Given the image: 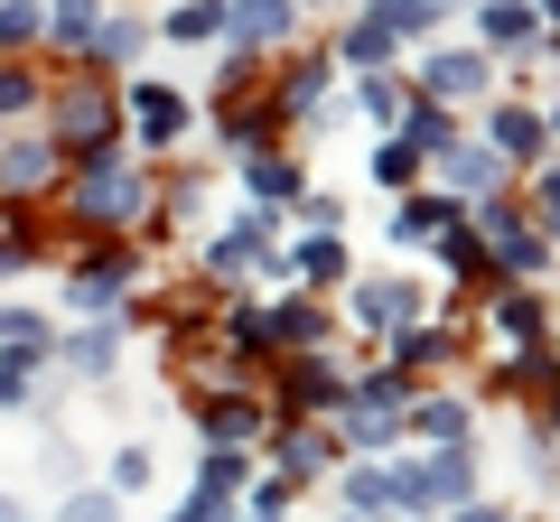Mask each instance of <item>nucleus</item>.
<instances>
[{
  "label": "nucleus",
  "mask_w": 560,
  "mask_h": 522,
  "mask_svg": "<svg viewBox=\"0 0 560 522\" xmlns=\"http://www.w3.org/2000/svg\"><path fill=\"white\" fill-rule=\"evenodd\" d=\"M66 224H75L84 242H121L150 224V205H160V187H150V168L131 159V150H94V159L66 168Z\"/></svg>",
  "instance_id": "nucleus-1"
},
{
  "label": "nucleus",
  "mask_w": 560,
  "mask_h": 522,
  "mask_svg": "<svg viewBox=\"0 0 560 522\" xmlns=\"http://www.w3.org/2000/svg\"><path fill=\"white\" fill-rule=\"evenodd\" d=\"M38 131L66 150V168L94 159V150H121V94L94 84V75H75V84H57V103H38Z\"/></svg>",
  "instance_id": "nucleus-2"
},
{
  "label": "nucleus",
  "mask_w": 560,
  "mask_h": 522,
  "mask_svg": "<svg viewBox=\"0 0 560 522\" xmlns=\"http://www.w3.org/2000/svg\"><path fill=\"white\" fill-rule=\"evenodd\" d=\"M140 289V242H84L75 261H66V318H121V299Z\"/></svg>",
  "instance_id": "nucleus-3"
},
{
  "label": "nucleus",
  "mask_w": 560,
  "mask_h": 522,
  "mask_svg": "<svg viewBox=\"0 0 560 522\" xmlns=\"http://www.w3.org/2000/svg\"><path fill=\"white\" fill-rule=\"evenodd\" d=\"M401 411H411V382L401 373H364V382H346V402H337V448L346 458H383V448L401 439Z\"/></svg>",
  "instance_id": "nucleus-4"
},
{
  "label": "nucleus",
  "mask_w": 560,
  "mask_h": 522,
  "mask_svg": "<svg viewBox=\"0 0 560 522\" xmlns=\"http://www.w3.org/2000/svg\"><path fill=\"white\" fill-rule=\"evenodd\" d=\"M393 476V513H440V503H477V458L467 448H430V458H401L383 466Z\"/></svg>",
  "instance_id": "nucleus-5"
},
{
  "label": "nucleus",
  "mask_w": 560,
  "mask_h": 522,
  "mask_svg": "<svg viewBox=\"0 0 560 522\" xmlns=\"http://www.w3.org/2000/svg\"><path fill=\"white\" fill-rule=\"evenodd\" d=\"M206 281H253V271H290L280 261V215H261V205H243V215H224L215 234H206Z\"/></svg>",
  "instance_id": "nucleus-6"
},
{
  "label": "nucleus",
  "mask_w": 560,
  "mask_h": 522,
  "mask_svg": "<svg viewBox=\"0 0 560 522\" xmlns=\"http://www.w3.org/2000/svg\"><path fill=\"white\" fill-rule=\"evenodd\" d=\"M66 187V150L47 141L38 121H20V131H0V205H38Z\"/></svg>",
  "instance_id": "nucleus-7"
},
{
  "label": "nucleus",
  "mask_w": 560,
  "mask_h": 522,
  "mask_svg": "<svg viewBox=\"0 0 560 522\" xmlns=\"http://www.w3.org/2000/svg\"><path fill=\"white\" fill-rule=\"evenodd\" d=\"M121 112H131V141L140 150H178L187 121H197V103H187L178 84H160V75H121Z\"/></svg>",
  "instance_id": "nucleus-8"
},
{
  "label": "nucleus",
  "mask_w": 560,
  "mask_h": 522,
  "mask_svg": "<svg viewBox=\"0 0 560 522\" xmlns=\"http://www.w3.org/2000/svg\"><path fill=\"white\" fill-rule=\"evenodd\" d=\"M57 373L75 392H103L121 373V318H84V327H57Z\"/></svg>",
  "instance_id": "nucleus-9"
},
{
  "label": "nucleus",
  "mask_w": 560,
  "mask_h": 522,
  "mask_svg": "<svg viewBox=\"0 0 560 522\" xmlns=\"http://www.w3.org/2000/svg\"><path fill=\"white\" fill-rule=\"evenodd\" d=\"M300 38V0H224V47H234L243 66L261 57V47H290Z\"/></svg>",
  "instance_id": "nucleus-10"
},
{
  "label": "nucleus",
  "mask_w": 560,
  "mask_h": 522,
  "mask_svg": "<svg viewBox=\"0 0 560 522\" xmlns=\"http://www.w3.org/2000/svg\"><path fill=\"white\" fill-rule=\"evenodd\" d=\"M346 364H327V355H290L280 364V402L300 411V420H337V402H346Z\"/></svg>",
  "instance_id": "nucleus-11"
},
{
  "label": "nucleus",
  "mask_w": 560,
  "mask_h": 522,
  "mask_svg": "<svg viewBox=\"0 0 560 522\" xmlns=\"http://www.w3.org/2000/svg\"><path fill=\"white\" fill-rule=\"evenodd\" d=\"M261 392H197V439L206 448H253L261 439Z\"/></svg>",
  "instance_id": "nucleus-12"
},
{
  "label": "nucleus",
  "mask_w": 560,
  "mask_h": 522,
  "mask_svg": "<svg viewBox=\"0 0 560 522\" xmlns=\"http://www.w3.org/2000/svg\"><path fill=\"white\" fill-rule=\"evenodd\" d=\"M271 458H280L290 485H308V476H327V466H346V448H337L327 420H290V429H271Z\"/></svg>",
  "instance_id": "nucleus-13"
},
{
  "label": "nucleus",
  "mask_w": 560,
  "mask_h": 522,
  "mask_svg": "<svg viewBox=\"0 0 560 522\" xmlns=\"http://www.w3.org/2000/svg\"><path fill=\"white\" fill-rule=\"evenodd\" d=\"M467 234H477L486 252L504 261V271H541V261H551V242H541V224H523V215H504V205H486V215L467 224Z\"/></svg>",
  "instance_id": "nucleus-14"
},
{
  "label": "nucleus",
  "mask_w": 560,
  "mask_h": 522,
  "mask_svg": "<svg viewBox=\"0 0 560 522\" xmlns=\"http://www.w3.org/2000/svg\"><path fill=\"white\" fill-rule=\"evenodd\" d=\"M57 355H0V411L10 420H47V402H57Z\"/></svg>",
  "instance_id": "nucleus-15"
},
{
  "label": "nucleus",
  "mask_w": 560,
  "mask_h": 522,
  "mask_svg": "<svg viewBox=\"0 0 560 522\" xmlns=\"http://www.w3.org/2000/svg\"><path fill=\"white\" fill-rule=\"evenodd\" d=\"M467 429H477V411L458 392H411V411H401V439H430V448H467Z\"/></svg>",
  "instance_id": "nucleus-16"
},
{
  "label": "nucleus",
  "mask_w": 560,
  "mask_h": 522,
  "mask_svg": "<svg viewBox=\"0 0 560 522\" xmlns=\"http://www.w3.org/2000/svg\"><path fill=\"white\" fill-rule=\"evenodd\" d=\"M486 84H495V75H486L477 47H440V57H420V94H430V103H467V94H486Z\"/></svg>",
  "instance_id": "nucleus-17"
},
{
  "label": "nucleus",
  "mask_w": 560,
  "mask_h": 522,
  "mask_svg": "<svg viewBox=\"0 0 560 522\" xmlns=\"http://www.w3.org/2000/svg\"><path fill=\"white\" fill-rule=\"evenodd\" d=\"M355 327H374V336L420 327V289L411 281H355Z\"/></svg>",
  "instance_id": "nucleus-18"
},
{
  "label": "nucleus",
  "mask_w": 560,
  "mask_h": 522,
  "mask_svg": "<svg viewBox=\"0 0 560 522\" xmlns=\"http://www.w3.org/2000/svg\"><path fill=\"white\" fill-rule=\"evenodd\" d=\"M243 197H253L261 215H280V205H300V197H308V178H300V159H280V150H253V159H243Z\"/></svg>",
  "instance_id": "nucleus-19"
},
{
  "label": "nucleus",
  "mask_w": 560,
  "mask_h": 522,
  "mask_svg": "<svg viewBox=\"0 0 560 522\" xmlns=\"http://www.w3.org/2000/svg\"><path fill=\"white\" fill-rule=\"evenodd\" d=\"M327 75H337V57H300L280 75V94H271V121H318L327 112Z\"/></svg>",
  "instance_id": "nucleus-20"
},
{
  "label": "nucleus",
  "mask_w": 560,
  "mask_h": 522,
  "mask_svg": "<svg viewBox=\"0 0 560 522\" xmlns=\"http://www.w3.org/2000/svg\"><path fill=\"white\" fill-rule=\"evenodd\" d=\"M150 38H160L150 20H131V10H103V28H94V47H84V57H103L113 75H140V57H150Z\"/></svg>",
  "instance_id": "nucleus-21"
},
{
  "label": "nucleus",
  "mask_w": 560,
  "mask_h": 522,
  "mask_svg": "<svg viewBox=\"0 0 560 522\" xmlns=\"http://www.w3.org/2000/svg\"><path fill=\"white\" fill-rule=\"evenodd\" d=\"M467 224V205L458 197H401V215H393V242L411 252V242H448Z\"/></svg>",
  "instance_id": "nucleus-22"
},
{
  "label": "nucleus",
  "mask_w": 560,
  "mask_h": 522,
  "mask_svg": "<svg viewBox=\"0 0 560 522\" xmlns=\"http://www.w3.org/2000/svg\"><path fill=\"white\" fill-rule=\"evenodd\" d=\"M541 141H551V121L523 112V103H495V112H486V150H495V159H533Z\"/></svg>",
  "instance_id": "nucleus-23"
},
{
  "label": "nucleus",
  "mask_w": 560,
  "mask_h": 522,
  "mask_svg": "<svg viewBox=\"0 0 560 522\" xmlns=\"http://www.w3.org/2000/svg\"><path fill=\"white\" fill-rule=\"evenodd\" d=\"M393 141H411L420 159H448V150H458V121H448V103L420 94V103H401V131H393Z\"/></svg>",
  "instance_id": "nucleus-24"
},
{
  "label": "nucleus",
  "mask_w": 560,
  "mask_h": 522,
  "mask_svg": "<svg viewBox=\"0 0 560 522\" xmlns=\"http://www.w3.org/2000/svg\"><path fill=\"white\" fill-rule=\"evenodd\" d=\"M160 38L168 47H224V0H178L160 20Z\"/></svg>",
  "instance_id": "nucleus-25"
},
{
  "label": "nucleus",
  "mask_w": 560,
  "mask_h": 522,
  "mask_svg": "<svg viewBox=\"0 0 560 522\" xmlns=\"http://www.w3.org/2000/svg\"><path fill=\"white\" fill-rule=\"evenodd\" d=\"M393 47H401V38H393V28L374 20V10L337 28V57H346V66H364V75H383V66H393Z\"/></svg>",
  "instance_id": "nucleus-26"
},
{
  "label": "nucleus",
  "mask_w": 560,
  "mask_h": 522,
  "mask_svg": "<svg viewBox=\"0 0 560 522\" xmlns=\"http://www.w3.org/2000/svg\"><path fill=\"white\" fill-rule=\"evenodd\" d=\"M440 178L458 187V197H495L504 159H495V150H486V141H458V150H448V159H440Z\"/></svg>",
  "instance_id": "nucleus-27"
},
{
  "label": "nucleus",
  "mask_w": 560,
  "mask_h": 522,
  "mask_svg": "<svg viewBox=\"0 0 560 522\" xmlns=\"http://www.w3.org/2000/svg\"><path fill=\"white\" fill-rule=\"evenodd\" d=\"M103 28V0H47V47H66V57H84Z\"/></svg>",
  "instance_id": "nucleus-28"
},
{
  "label": "nucleus",
  "mask_w": 560,
  "mask_h": 522,
  "mask_svg": "<svg viewBox=\"0 0 560 522\" xmlns=\"http://www.w3.org/2000/svg\"><path fill=\"white\" fill-rule=\"evenodd\" d=\"M187 485H206V495H253V458H243V448H197V476Z\"/></svg>",
  "instance_id": "nucleus-29"
},
{
  "label": "nucleus",
  "mask_w": 560,
  "mask_h": 522,
  "mask_svg": "<svg viewBox=\"0 0 560 522\" xmlns=\"http://www.w3.org/2000/svg\"><path fill=\"white\" fill-rule=\"evenodd\" d=\"M38 476H47V495H75V485H94V476H84V448L66 439V429H38Z\"/></svg>",
  "instance_id": "nucleus-30"
},
{
  "label": "nucleus",
  "mask_w": 560,
  "mask_h": 522,
  "mask_svg": "<svg viewBox=\"0 0 560 522\" xmlns=\"http://www.w3.org/2000/svg\"><path fill=\"white\" fill-rule=\"evenodd\" d=\"M280 261H290L300 281H346V234H300Z\"/></svg>",
  "instance_id": "nucleus-31"
},
{
  "label": "nucleus",
  "mask_w": 560,
  "mask_h": 522,
  "mask_svg": "<svg viewBox=\"0 0 560 522\" xmlns=\"http://www.w3.org/2000/svg\"><path fill=\"white\" fill-rule=\"evenodd\" d=\"M346 513H355V522L393 513V476H383L374 458H346Z\"/></svg>",
  "instance_id": "nucleus-32"
},
{
  "label": "nucleus",
  "mask_w": 560,
  "mask_h": 522,
  "mask_svg": "<svg viewBox=\"0 0 560 522\" xmlns=\"http://www.w3.org/2000/svg\"><path fill=\"white\" fill-rule=\"evenodd\" d=\"M47 47V0H0V57Z\"/></svg>",
  "instance_id": "nucleus-33"
},
{
  "label": "nucleus",
  "mask_w": 560,
  "mask_h": 522,
  "mask_svg": "<svg viewBox=\"0 0 560 522\" xmlns=\"http://www.w3.org/2000/svg\"><path fill=\"white\" fill-rule=\"evenodd\" d=\"M38 112V66L28 57H0V131H20Z\"/></svg>",
  "instance_id": "nucleus-34"
},
{
  "label": "nucleus",
  "mask_w": 560,
  "mask_h": 522,
  "mask_svg": "<svg viewBox=\"0 0 560 522\" xmlns=\"http://www.w3.org/2000/svg\"><path fill=\"white\" fill-rule=\"evenodd\" d=\"M47 522H121V495H113V485H75V495H57V503H47Z\"/></svg>",
  "instance_id": "nucleus-35"
},
{
  "label": "nucleus",
  "mask_w": 560,
  "mask_h": 522,
  "mask_svg": "<svg viewBox=\"0 0 560 522\" xmlns=\"http://www.w3.org/2000/svg\"><path fill=\"white\" fill-rule=\"evenodd\" d=\"M477 38L486 47H523V38H533V0H486V10H477Z\"/></svg>",
  "instance_id": "nucleus-36"
},
{
  "label": "nucleus",
  "mask_w": 560,
  "mask_h": 522,
  "mask_svg": "<svg viewBox=\"0 0 560 522\" xmlns=\"http://www.w3.org/2000/svg\"><path fill=\"white\" fill-rule=\"evenodd\" d=\"M150 476H160V458H150L140 439H121V448H113V466H103V485H113L121 503H131V495H150Z\"/></svg>",
  "instance_id": "nucleus-37"
},
{
  "label": "nucleus",
  "mask_w": 560,
  "mask_h": 522,
  "mask_svg": "<svg viewBox=\"0 0 560 522\" xmlns=\"http://www.w3.org/2000/svg\"><path fill=\"white\" fill-rule=\"evenodd\" d=\"M355 103H364V121L401 131V75H393V66H383V75H364V84H355Z\"/></svg>",
  "instance_id": "nucleus-38"
},
{
  "label": "nucleus",
  "mask_w": 560,
  "mask_h": 522,
  "mask_svg": "<svg viewBox=\"0 0 560 522\" xmlns=\"http://www.w3.org/2000/svg\"><path fill=\"white\" fill-rule=\"evenodd\" d=\"M168 522H243V503H234V495H206V485H187V495L168 503Z\"/></svg>",
  "instance_id": "nucleus-39"
},
{
  "label": "nucleus",
  "mask_w": 560,
  "mask_h": 522,
  "mask_svg": "<svg viewBox=\"0 0 560 522\" xmlns=\"http://www.w3.org/2000/svg\"><path fill=\"white\" fill-rule=\"evenodd\" d=\"M495 327L533 345V336H541V299H533V289H504V299H495Z\"/></svg>",
  "instance_id": "nucleus-40"
},
{
  "label": "nucleus",
  "mask_w": 560,
  "mask_h": 522,
  "mask_svg": "<svg viewBox=\"0 0 560 522\" xmlns=\"http://www.w3.org/2000/svg\"><path fill=\"white\" fill-rule=\"evenodd\" d=\"M420 168H430V159H420L411 141H383V150H374V178H383V187H411Z\"/></svg>",
  "instance_id": "nucleus-41"
},
{
  "label": "nucleus",
  "mask_w": 560,
  "mask_h": 522,
  "mask_svg": "<svg viewBox=\"0 0 560 522\" xmlns=\"http://www.w3.org/2000/svg\"><path fill=\"white\" fill-rule=\"evenodd\" d=\"M0 522H38V513H28V495H10V485H0Z\"/></svg>",
  "instance_id": "nucleus-42"
},
{
  "label": "nucleus",
  "mask_w": 560,
  "mask_h": 522,
  "mask_svg": "<svg viewBox=\"0 0 560 522\" xmlns=\"http://www.w3.org/2000/svg\"><path fill=\"white\" fill-rule=\"evenodd\" d=\"M541 224H560V168L541 178Z\"/></svg>",
  "instance_id": "nucleus-43"
},
{
  "label": "nucleus",
  "mask_w": 560,
  "mask_h": 522,
  "mask_svg": "<svg viewBox=\"0 0 560 522\" xmlns=\"http://www.w3.org/2000/svg\"><path fill=\"white\" fill-rule=\"evenodd\" d=\"M458 522H514L504 503H458Z\"/></svg>",
  "instance_id": "nucleus-44"
},
{
  "label": "nucleus",
  "mask_w": 560,
  "mask_h": 522,
  "mask_svg": "<svg viewBox=\"0 0 560 522\" xmlns=\"http://www.w3.org/2000/svg\"><path fill=\"white\" fill-rule=\"evenodd\" d=\"M533 20H551V28H560V0H533Z\"/></svg>",
  "instance_id": "nucleus-45"
},
{
  "label": "nucleus",
  "mask_w": 560,
  "mask_h": 522,
  "mask_svg": "<svg viewBox=\"0 0 560 522\" xmlns=\"http://www.w3.org/2000/svg\"><path fill=\"white\" fill-rule=\"evenodd\" d=\"M401 10H440V0H401Z\"/></svg>",
  "instance_id": "nucleus-46"
},
{
  "label": "nucleus",
  "mask_w": 560,
  "mask_h": 522,
  "mask_svg": "<svg viewBox=\"0 0 560 522\" xmlns=\"http://www.w3.org/2000/svg\"><path fill=\"white\" fill-rule=\"evenodd\" d=\"M551 131H560V121H551Z\"/></svg>",
  "instance_id": "nucleus-47"
},
{
  "label": "nucleus",
  "mask_w": 560,
  "mask_h": 522,
  "mask_svg": "<svg viewBox=\"0 0 560 522\" xmlns=\"http://www.w3.org/2000/svg\"><path fill=\"white\" fill-rule=\"evenodd\" d=\"M346 522H355V513H346Z\"/></svg>",
  "instance_id": "nucleus-48"
}]
</instances>
